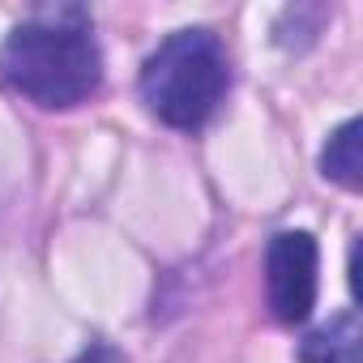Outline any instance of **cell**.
<instances>
[{"label":"cell","instance_id":"6da1fadb","mask_svg":"<svg viewBox=\"0 0 363 363\" xmlns=\"http://www.w3.org/2000/svg\"><path fill=\"white\" fill-rule=\"evenodd\" d=\"M0 77L39 107H77L103 82V52L77 9L43 13L13 26L0 48Z\"/></svg>","mask_w":363,"mask_h":363},{"label":"cell","instance_id":"7a4b0ae2","mask_svg":"<svg viewBox=\"0 0 363 363\" xmlns=\"http://www.w3.org/2000/svg\"><path fill=\"white\" fill-rule=\"evenodd\" d=\"M231 82L227 52L210 30H175L141 69V103L171 128H197L214 116Z\"/></svg>","mask_w":363,"mask_h":363},{"label":"cell","instance_id":"3957f363","mask_svg":"<svg viewBox=\"0 0 363 363\" xmlns=\"http://www.w3.org/2000/svg\"><path fill=\"white\" fill-rule=\"evenodd\" d=\"M316 269H320V252L308 231H282L269 240L265 295H269V312L282 325L308 320V312L316 303Z\"/></svg>","mask_w":363,"mask_h":363},{"label":"cell","instance_id":"277c9868","mask_svg":"<svg viewBox=\"0 0 363 363\" xmlns=\"http://www.w3.org/2000/svg\"><path fill=\"white\" fill-rule=\"evenodd\" d=\"M299 363H363V329L354 312H337L299 346Z\"/></svg>","mask_w":363,"mask_h":363},{"label":"cell","instance_id":"5b68a950","mask_svg":"<svg viewBox=\"0 0 363 363\" xmlns=\"http://www.w3.org/2000/svg\"><path fill=\"white\" fill-rule=\"evenodd\" d=\"M359 141H363V120H346L342 128H333L325 154H320V171L325 179L342 189H363V154H359Z\"/></svg>","mask_w":363,"mask_h":363},{"label":"cell","instance_id":"8992f818","mask_svg":"<svg viewBox=\"0 0 363 363\" xmlns=\"http://www.w3.org/2000/svg\"><path fill=\"white\" fill-rule=\"evenodd\" d=\"M73 363H124V354L120 350H111V346H103V342H94L90 350H82Z\"/></svg>","mask_w":363,"mask_h":363}]
</instances>
